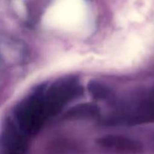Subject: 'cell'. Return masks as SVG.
Listing matches in <instances>:
<instances>
[{
  "label": "cell",
  "mask_w": 154,
  "mask_h": 154,
  "mask_svg": "<svg viewBox=\"0 0 154 154\" xmlns=\"http://www.w3.org/2000/svg\"><path fill=\"white\" fill-rule=\"evenodd\" d=\"M87 87L91 96L96 99H105L111 96V90L100 81H90Z\"/></svg>",
  "instance_id": "6"
},
{
  "label": "cell",
  "mask_w": 154,
  "mask_h": 154,
  "mask_svg": "<svg viewBox=\"0 0 154 154\" xmlns=\"http://www.w3.org/2000/svg\"><path fill=\"white\" fill-rule=\"evenodd\" d=\"M97 144L102 148L117 154H138L142 150L139 142L121 135H105L98 139Z\"/></svg>",
  "instance_id": "3"
},
{
  "label": "cell",
  "mask_w": 154,
  "mask_h": 154,
  "mask_svg": "<svg viewBox=\"0 0 154 154\" xmlns=\"http://www.w3.org/2000/svg\"><path fill=\"white\" fill-rule=\"evenodd\" d=\"M83 92L78 79L73 77L64 78L54 83L44 96L47 117L56 115L64 105L81 96Z\"/></svg>",
  "instance_id": "1"
},
{
  "label": "cell",
  "mask_w": 154,
  "mask_h": 154,
  "mask_svg": "<svg viewBox=\"0 0 154 154\" xmlns=\"http://www.w3.org/2000/svg\"><path fill=\"white\" fill-rule=\"evenodd\" d=\"M99 109L96 104L93 103H83L77 105L73 108H70L64 117L69 120L74 119H86L93 118L99 116Z\"/></svg>",
  "instance_id": "5"
},
{
  "label": "cell",
  "mask_w": 154,
  "mask_h": 154,
  "mask_svg": "<svg viewBox=\"0 0 154 154\" xmlns=\"http://www.w3.org/2000/svg\"><path fill=\"white\" fill-rule=\"evenodd\" d=\"M2 60L9 64H22L28 57V49L23 42L16 39H6L0 46Z\"/></svg>",
  "instance_id": "4"
},
{
  "label": "cell",
  "mask_w": 154,
  "mask_h": 154,
  "mask_svg": "<svg viewBox=\"0 0 154 154\" xmlns=\"http://www.w3.org/2000/svg\"><path fill=\"white\" fill-rule=\"evenodd\" d=\"M20 129L25 133L35 134L42 128L47 117L44 96L33 94L20 103L15 111Z\"/></svg>",
  "instance_id": "2"
}]
</instances>
